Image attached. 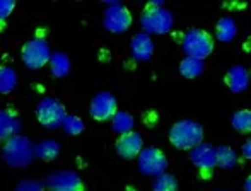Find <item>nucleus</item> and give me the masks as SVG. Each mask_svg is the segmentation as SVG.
Returning <instances> with one entry per match:
<instances>
[{
	"label": "nucleus",
	"mask_w": 251,
	"mask_h": 191,
	"mask_svg": "<svg viewBox=\"0 0 251 191\" xmlns=\"http://www.w3.org/2000/svg\"><path fill=\"white\" fill-rule=\"evenodd\" d=\"M137 162H139V171L146 176H157L164 174L166 167H168V159L162 154L159 148L155 147H146L142 148V152L137 157Z\"/></svg>",
	"instance_id": "6e6552de"
},
{
	"label": "nucleus",
	"mask_w": 251,
	"mask_h": 191,
	"mask_svg": "<svg viewBox=\"0 0 251 191\" xmlns=\"http://www.w3.org/2000/svg\"><path fill=\"white\" fill-rule=\"evenodd\" d=\"M238 164V154L229 145H219L217 147V167L232 169Z\"/></svg>",
	"instance_id": "412c9836"
},
{
	"label": "nucleus",
	"mask_w": 251,
	"mask_h": 191,
	"mask_svg": "<svg viewBox=\"0 0 251 191\" xmlns=\"http://www.w3.org/2000/svg\"><path fill=\"white\" fill-rule=\"evenodd\" d=\"M190 161L200 171L212 172V169L217 167V147L201 142L200 145H197L195 148L190 150Z\"/></svg>",
	"instance_id": "9d476101"
},
{
	"label": "nucleus",
	"mask_w": 251,
	"mask_h": 191,
	"mask_svg": "<svg viewBox=\"0 0 251 191\" xmlns=\"http://www.w3.org/2000/svg\"><path fill=\"white\" fill-rule=\"evenodd\" d=\"M21 128H23V123L17 116H14L12 113L5 111V109L0 113V139L3 142L12 139L14 135H19Z\"/></svg>",
	"instance_id": "2eb2a0df"
},
{
	"label": "nucleus",
	"mask_w": 251,
	"mask_h": 191,
	"mask_svg": "<svg viewBox=\"0 0 251 191\" xmlns=\"http://www.w3.org/2000/svg\"><path fill=\"white\" fill-rule=\"evenodd\" d=\"M14 5H16V3H14L12 0H2V2H0V17H2V21L10 16Z\"/></svg>",
	"instance_id": "bb28decb"
},
{
	"label": "nucleus",
	"mask_w": 251,
	"mask_h": 191,
	"mask_svg": "<svg viewBox=\"0 0 251 191\" xmlns=\"http://www.w3.org/2000/svg\"><path fill=\"white\" fill-rule=\"evenodd\" d=\"M45 186L50 191H67L82 188V181H80L79 174L74 171H56L47 176Z\"/></svg>",
	"instance_id": "9b49d317"
},
{
	"label": "nucleus",
	"mask_w": 251,
	"mask_h": 191,
	"mask_svg": "<svg viewBox=\"0 0 251 191\" xmlns=\"http://www.w3.org/2000/svg\"><path fill=\"white\" fill-rule=\"evenodd\" d=\"M65 106L53 97H43L36 106V118L45 128L56 130L62 126L63 119H65Z\"/></svg>",
	"instance_id": "423d86ee"
},
{
	"label": "nucleus",
	"mask_w": 251,
	"mask_h": 191,
	"mask_svg": "<svg viewBox=\"0 0 251 191\" xmlns=\"http://www.w3.org/2000/svg\"><path fill=\"white\" fill-rule=\"evenodd\" d=\"M183 51L186 53V56L192 58L205 60L212 51H214V40L208 33L201 29H190L183 36Z\"/></svg>",
	"instance_id": "39448f33"
},
{
	"label": "nucleus",
	"mask_w": 251,
	"mask_h": 191,
	"mask_svg": "<svg viewBox=\"0 0 251 191\" xmlns=\"http://www.w3.org/2000/svg\"><path fill=\"white\" fill-rule=\"evenodd\" d=\"M50 72L53 77L56 79H62V77H67L70 72V58L67 56V53L63 51H55L51 55L50 60Z\"/></svg>",
	"instance_id": "a211bd4d"
},
{
	"label": "nucleus",
	"mask_w": 251,
	"mask_h": 191,
	"mask_svg": "<svg viewBox=\"0 0 251 191\" xmlns=\"http://www.w3.org/2000/svg\"><path fill=\"white\" fill-rule=\"evenodd\" d=\"M67 191H82V188H75V190H67Z\"/></svg>",
	"instance_id": "c756f323"
},
{
	"label": "nucleus",
	"mask_w": 251,
	"mask_h": 191,
	"mask_svg": "<svg viewBox=\"0 0 251 191\" xmlns=\"http://www.w3.org/2000/svg\"><path fill=\"white\" fill-rule=\"evenodd\" d=\"M51 49L50 45L45 38L34 36L29 41H26L21 51V58L23 63L27 67L29 70H40L43 69L47 63H50L51 60Z\"/></svg>",
	"instance_id": "20e7f679"
},
{
	"label": "nucleus",
	"mask_w": 251,
	"mask_h": 191,
	"mask_svg": "<svg viewBox=\"0 0 251 191\" xmlns=\"http://www.w3.org/2000/svg\"><path fill=\"white\" fill-rule=\"evenodd\" d=\"M231 125L239 133H251V111L250 109H239L232 115Z\"/></svg>",
	"instance_id": "5701e85b"
},
{
	"label": "nucleus",
	"mask_w": 251,
	"mask_h": 191,
	"mask_svg": "<svg viewBox=\"0 0 251 191\" xmlns=\"http://www.w3.org/2000/svg\"><path fill=\"white\" fill-rule=\"evenodd\" d=\"M17 86V73L12 67L3 65L0 69V93L2 94H9L16 89Z\"/></svg>",
	"instance_id": "4be33fe9"
},
{
	"label": "nucleus",
	"mask_w": 251,
	"mask_h": 191,
	"mask_svg": "<svg viewBox=\"0 0 251 191\" xmlns=\"http://www.w3.org/2000/svg\"><path fill=\"white\" fill-rule=\"evenodd\" d=\"M152 191H178V179L173 174H164L157 176L152 183Z\"/></svg>",
	"instance_id": "b1692460"
},
{
	"label": "nucleus",
	"mask_w": 251,
	"mask_h": 191,
	"mask_svg": "<svg viewBox=\"0 0 251 191\" xmlns=\"http://www.w3.org/2000/svg\"><path fill=\"white\" fill-rule=\"evenodd\" d=\"M245 191H251V174L246 178V181H245Z\"/></svg>",
	"instance_id": "c85d7f7f"
},
{
	"label": "nucleus",
	"mask_w": 251,
	"mask_h": 191,
	"mask_svg": "<svg viewBox=\"0 0 251 191\" xmlns=\"http://www.w3.org/2000/svg\"><path fill=\"white\" fill-rule=\"evenodd\" d=\"M144 148V140L142 135L137 132H130L125 135H120V139L116 140V154L122 159H135L139 157V154Z\"/></svg>",
	"instance_id": "f8f14e48"
},
{
	"label": "nucleus",
	"mask_w": 251,
	"mask_h": 191,
	"mask_svg": "<svg viewBox=\"0 0 251 191\" xmlns=\"http://www.w3.org/2000/svg\"><path fill=\"white\" fill-rule=\"evenodd\" d=\"M236 33H238V27H236V23L231 17H221L215 24V38L222 43L232 41Z\"/></svg>",
	"instance_id": "f3484780"
},
{
	"label": "nucleus",
	"mask_w": 251,
	"mask_h": 191,
	"mask_svg": "<svg viewBox=\"0 0 251 191\" xmlns=\"http://www.w3.org/2000/svg\"><path fill=\"white\" fill-rule=\"evenodd\" d=\"M2 159L9 167H27L34 159V145L29 142L27 137H23L21 133L14 135L12 139L5 140V143H3Z\"/></svg>",
	"instance_id": "f03ea898"
},
{
	"label": "nucleus",
	"mask_w": 251,
	"mask_h": 191,
	"mask_svg": "<svg viewBox=\"0 0 251 191\" xmlns=\"http://www.w3.org/2000/svg\"><path fill=\"white\" fill-rule=\"evenodd\" d=\"M45 183L36 181V179H27V181H21L16 186V191H45Z\"/></svg>",
	"instance_id": "a878e982"
},
{
	"label": "nucleus",
	"mask_w": 251,
	"mask_h": 191,
	"mask_svg": "<svg viewBox=\"0 0 251 191\" xmlns=\"http://www.w3.org/2000/svg\"><path fill=\"white\" fill-rule=\"evenodd\" d=\"M89 113L94 119L98 121H106V119H111L113 116L118 113V102L116 97L108 91H101L91 99L89 104Z\"/></svg>",
	"instance_id": "1a4fd4ad"
},
{
	"label": "nucleus",
	"mask_w": 251,
	"mask_h": 191,
	"mask_svg": "<svg viewBox=\"0 0 251 191\" xmlns=\"http://www.w3.org/2000/svg\"><path fill=\"white\" fill-rule=\"evenodd\" d=\"M203 140V128L195 119H179L169 130V142L179 150H192Z\"/></svg>",
	"instance_id": "7ed1b4c3"
},
{
	"label": "nucleus",
	"mask_w": 251,
	"mask_h": 191,
	"mask_svg": "<svg viewBox=\"0 0 251 191\" xmlns=\"http://www.w3.org/2000/svg\"><path fill=\"white\" fill-rule=\"evenodd\" d=\"M173 12L162 7V2H151L140 14V26L147 34H166L173 29Z\"/></svg>",
	"instance_id": "f257e3e1"
},
{
	"label": "nucleus",
	"mask_w": 251,
	"mask_h": 191,
	"mask_svg": "<svg viewBox=\"0 0 251 191\" xmlns=\"http://www.w3.org/2000/svg\"><path fill=\"white\" fill-rule=\"evenodd\" d=\"M132 26V14L123 3L120 2H108V9L102 16V27L109 33L122 34L128 31Z\"/></svg>",
	"instance_id": "0eeeda50"
},
{
	"label": "nucleus",
	"mask_w": 251,
	"mask_h": 191,
	"mask_svg": "<svg viewBox=\"0 0 251 191\" xmlns=\"http://www.w3.org/2000/svg\"><path fill=\"white\" fill-rule=\"evenodd\" d=\"M226 86L231 93H245L250 86V73L243 65H234L226 73Z\"/></svg>",
	"instance_id": "4468645a"
},
{
	"label": "nucleus",
	"mask_w": 251,
	"mask_h": 191,
	"mask_svg": "<svg viewBox=\"0 0 251 191\" xmlns=\"http://www.w3.org/2000/svg\"><path fill=\"white\" fill-rule=\"evenodd\" d=\"M203 60L192 58V56H185L179 63V73L185 79H197L203 73Z\"/></svg>",
	"instance_id": "6ab92c4d"
},
{
	"label": "nucleus",
	"mask_w": 251,
	"mask_h": 191,
	"mask_svg": "<svg viewBox=\"0 0 251 191\" xmlns=\"http://www.w3.org/2000/svg\"><path fill=\"white\" fill-rule=\"evenodd\" d=\"M217 191H227V190H217Z\"/></svg>",
	"instance_id": "7c9ffc66"
},
{
	"label": "nucleus",
	"mask_w": 251,
	"mask_h": 191,
	"mask_svg": "<svg viewBox=\"0 0 251 191\" xmlns=\"http://www.w3.org/2000/svg\"><path fill=\"white\" fill-rule=\"evenodd\" d=\"M130 51L132 56L139 62H147L154 55V41L147 33H137L130 41Z\"/></svg>",
	"instance_id": "ddd939ff"
},
{
	"label": "nucleus",
	"mask_w": 251,
	"mask_h": 191,
	"mask_svg": "<svg viewBox=\"0 0 251 191\" xmlns=\"http://www.w3.org/2000/svg\"><path fill=\"white\" fill-rule=\"evenodd\" d=\"M60 143L56 140H41V142L34 143V157L41 159V161H55L60 155Z\"/></svg>",
	"instance_id": "dca6fc26"
},
{
	"label": "nucleus",
	"mask_w": 251,
	"mask_h": 191,
	"mask_svg": "<svg viewBox=\"0 0 251 191\" xmlns=\"http://www.w3.org/2000/svg\"><path fill=\"white\" fill-rule=\"evenodd\" d=\"M241 152H243V155H245V157L248 159V161H251V139L246 140V142L243 143Z\"/></svg>",
	"instance_id": "cd10ccee"
},
{
	"label": "nucleus",
	"mask_w": 251,
	"mask_h": 191,
	"mask_svg": "<svg viewBox=\"0 0 251 191\" xmlns=\"http://www.w3.org/2000/svg\"><path fill=\"white\" fill-rule=\"evenodd\" d=\"M133 116L126 111H118L111 118V128L115 130L118 135H125V133L133 132Z\"/></svg>",
	"instance_id": "aec40b11"
},
{
	"label": "nucleus",
	"mask_w": 251,
	"mask_h": 191,
	"mask_svg": "<svg viewBox=\"0 0 251 191\" xmlns=\"http://www.w3.org/2000/svg\"><path fill=\"white\" fill-rule=\"evenodd\" d=\"M62 128H63V132H65V133L75 137V135H80L86 126H84V121L79 118V116L67 115L65 119H63V123H62Z\"/></svg>",
	"instance_id": "393cba45"
}]
</instances>
